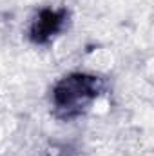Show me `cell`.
<instances>
[{"instance_id":"cell-1","label":"cell","mask_w":154,"mask_h":156,"mask_svg":"<svg viewBox=\"0 0 154 156\" xmlns=\"http://www.w3.org/2000/svg\"><path fill=\"white\" fill-rule=\"evenodd\" d=\"M103 89L102 78L93 75L75 73L62 78L53 89V104L62 116L78 115L91 100H94Z\"/></svg>"},{"instance_id":"cell-2","label":"cell","mask_w":154,"mask_h":156,"mask_svg":"<svg viewBox=\"0 0 154 156\" xmlns=\"http://www.w3.org/2000/svg\"><path fill=\"white\" fill-rule=\"evenodd\" d=\"M65 18V11H42L31 26V38L35 42H45L60 31Z\"/></svg>"}]
</instances>
